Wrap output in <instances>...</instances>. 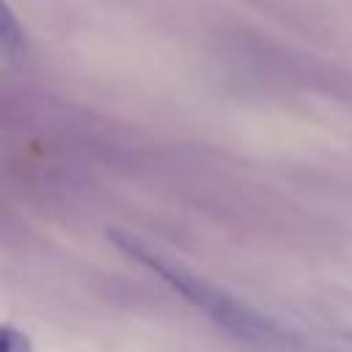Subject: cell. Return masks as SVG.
I'll use <instances>...</instances> for the list:
<instances>
[{
	"label": "cell",
	"instance_id": "cell-1",
	"mask_svg": "<svg viewBox=\"0 0 352 352\" xmlns=\"http://www.w3.org/2000/svg\"><path fill=\"white\" fill-rule=\"evenodd\" d=\"M110 239L132 258H138L143 267H148L154 275H160L173 292H179L190 305H195L204 316H209L214 324H220L223 330H228L231 336L250 341V344H270L278 330L272 322H267L261 314H256L253 308H248L245 302L234 300L231 294H226L223 289H217L214 283L204 280L201 275L190 272L187 267H182L179 261H170L165 256H160L157 250L146 248L138 236L132 234H118L113 231Z\"/></svg>",
	"mask_w": 352,
	"mask_h": 352
},
{
	"label": "cell",
	"instance_id": "cell-3",
	"mask_svg": "<svg viewBox=\"0 0 352 352\" xmlns=\"http://www.w3.org/2000/svg\"><path fill=\"white\" fill-rule=\"evenodd\" d=\"M3 352H33V349L22 330H14L11 324H6L3 327Z\"/></svg>",
	"mask_w": 352,
	"mask_h": 352
},
{
	"label": "cell",
	"instance_id": "cell-2",
	"mask_svg": "<svg viewBox=\"0 0 352 352\" xmlns=\"http://www.w3.org/2000/svg\"><path fill=\"white\" fill-rule=\"evenodd\" d=\"M0 47L8 58L25 55V33H22V25L14 19L8 6H3V16H0Z\"/></svg>",
	"mask_w": 352,
	"mask_h": 352
}]
</instances>
